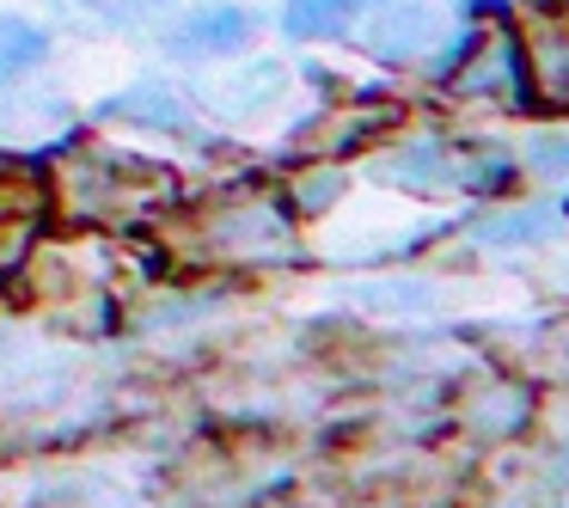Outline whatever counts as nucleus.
<instances>
[{
	"mask_svg": "<svg viewBox=\"0 0 569 508\" xmlns=\"http://www.w3.org/2000/svg\"><path fill=\"white\" fill-rule=\"evenodd\" d=\"M520 417H527V398H520L515 386H490L483 398H471V422H478L483 435H508V429H520Z\"/></svg>",
	"mask_w": 569,
	"mask_h": 508,
	"instance_id": "nucleus-12",
	"label": "nucleus"
},
{
	"mask_svg": "<svg viewBox=\"0 0 569 508\" xmlns=\"http://www.w3.org/2000/svg\"><path fill=\"white\" fill-rule=\"evenodd\" d=\"M520 62H527V87H539L545 104H569V7L532 13L520 26Z\"/></svg>",
	"mask_w": 569,
	"mask_h": 508,
	"instance_id": "nucleus-2",
	"label": "nucleus"
},
{
	"mask_svg": "<svg viewBox=\"0 0 569 508\" xmlns=\"http://www.w3.org/2000/svg\"><path fill=\"white\" fill-rule=\"evenodd\" d=\"M356 13H361V0H288L282 26H288V38L319 43V38H343L356 26Z\"/></svg>",
	"mask_w": 569,
	"mask_h": 508,
	"instance_id": "nucleus-8",
	"label": "nucleus"
},
{
	"mask_svg": "<svg viewBox=\"0 0 569 508\" xmlns=\"http://www.w3.org/2000/svg\"><path fill=\"white\" fill-rule=\"evenodd\" d=\"M380 172L392 178L398 190H453L459 178H471L466 166H459V160H453V153H447L435 136H417V141H405L398 153H386Z\"/></svg>",
	"mask_w": 569,
	"mask_h": 508,
	"instance_id": "nucleus-6",
	"label": "nucleus"
},
{
	"mask_svg": "<svg viewBox=\"0 0 569 508\" xmlns=\"http://www.w3.org/2000/svg\"><path fill=\"white\" fill-rule=\"evenodd\" d=\"M87 13H99V19H111V26H136V19H148L160 0H80Z\"/></svg>",
	"mask_w": 569,
	"mask_h": 508,
	"instance_id": "nucleus-13",
	"label": "nucleus"
},
{
	"mask_svg": "<svg viewBox=\"0 0 569 508\" xmlns=\"http://www.w3.org/2000/svg\"><path fill=\"white\" fill-rule=\"evenodd\" d=\"M337 197H343V178L337 172H307L300 178V202H307V209H331Z\"/></svg>",
	"mask_w": 569,
	"mask_h": 508,
	"instance_id": "nucleus-15",
	"label": "nucleus"
},
{
	"mask_svg": "<svg viewBox=\"0 0 569 508\" xmlns=\"http://www.w3.org/2000/svg\"><path fill=\"white\" fill-rule=\"evenodd\" d=\"M111 117H129V123H141V129H184V99H178L172 87H153V80H141V87H129V92H117L111 104H104Z\"/></svg>",
	"mask_w": 569,
	"mask_h": 508,
	"instance_id": "nucleus-9",
	"label": "nucleus"
},
{
	"mask_svg": "<svg viewBox=\"0 0 569 508\" xmlns=\"http://www.w3.org/2000/svg\"><path fill=\"white\" fill-rule=\"evenodd\" d=\"M209 251L227 263H276V258H295V233L276 215V202L246 197V202H227L209 221Z\"/></svg>",
	"mask_w": 569,
	"mask_h": 508,
	"instance_id": "nucleus-1",
	"label": "nucleus"
},
{
	"mask_svg": "<svg viewBox=\"0 0 569 508\" xmlns=\"http://www.w3.org/2000/svg\"><path fill=\"white\" fill-rule=\"evenodd\" d=\"M557 227V209H508V215H490V221L478 227L483 246H532V239H545Z\"/></svg>",
	"mask_w": 569,
	"mask_h": 508,
	"instance_id": "nucleus-11",
	"label": "nucleus"
},
{
	"mask_svg": "<svg viewBox=\"0 0 569 508\" xmlns=\"http://www.w3.org/2000/svg\"><path fill=\"white\" fill-rule=\"evenodd\" d=\"M50 56V38L31 19H0V80H19Z\"/></svg>",
	"mask_w": 569,
	"mask_h": 508,
	"instance_id": "nucleus-10",
	"label": "nucleus"
},
{
	"mask_svg": "<svg viewBox=\"0 0 569 508\" xmlns=\"http://www.w3.org/2000/svg\"><path fill=\"white\" fill-rule=\"evenodd\" d=\"M520 87H527V62H520V43L515 38H496L459 68V92L466 99H502L520 104Z\"/></svg>",
	"mask_w": 569,
	"mask_h": 508,
	"instance_id": "nucleus-5",
	"label": "nucleus"
},
{
	"mask_svg": "<svg viewBox=\"0 0 569 508\" xmlns=\"http://www.w3.org/2000/svg\"><path fill=\"white\" fill-rule=\"evenodd\" d=\"M246 31H251V19L239 13V7H202V13L178 19L166 50H172L178 62H214V56H233L239 43H246Z\"/></svg>",
	"mask_w": 569,
	"mask_h": 508,
	"instance_id": "nucleus-4",
	"label": "nucleus"
},
{
	"mask_svg": "<svg viewBox=\"0 0 569 508\" xmlns=\"http://www.w3.org/2000/svg\"><path fill=\"white\" fill-rule=\"evenodd\" d=\"M532 166L569 185V136H545V141H532Z\"/></svg>",
	"mask_w": 569,
	"mask_h": 508,
	"instance_id": "nucleus-14",
	"label": "nucleus"
},
{
	"mask_svg": "<svg viewBox=\"0 0 569 508\" xmlns=\"http://www.w3.org/2000/svg\"><path fill=\"white\" fill-rule=\"evenodd\" d=\"M441 38H447L441 7H435V0H405V7H386L361 43H368L380 62H417V56H429Z\"/></svg>",
	"mask_w": 569,
	"mask_h": 508,
	"instance_id": "nucleus-3",
	"label": "nucleus"
},
{
	"mask_svg": "<svg viewBox=\"0 0 569 508\" xmlns=\"http://www.w3.org/2000/svg\"><path fill=\"white\" fill-rule=\"evenodd\" d=\"M282 87H288V68L282 62H251V68H239V74L214 92V104H221L227 117H251V111H270V104L282 99Z\"/></svg>",
	"mask_w": 569,
	"mask_h": 508,
	"instance_id": "nucleus-7",
	"label": "nucleus"
}]
</instances>
